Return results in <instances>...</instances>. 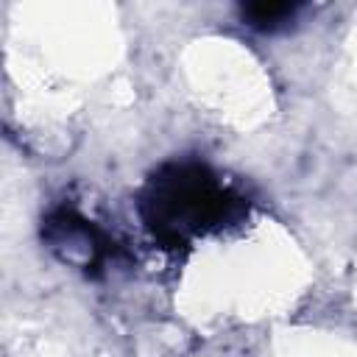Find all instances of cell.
<instances>
[{
    "instance_id": "obj_1",
    "label": "cell",
    "mask_w": 357,
    "mask_h": 357,
    "mask_svg": "<svg viewBox=\"0 0 357 357\" xmlns=\"http://www.w3.org/2000/svg\"><path fill=\"white\" fill-rule=\"evenodd\" d=\"M298 11H301V6H293V3H254V6L243 8V20L254 28L276 31V28L293 22Z\"/></svg>"
}]
</instances>
